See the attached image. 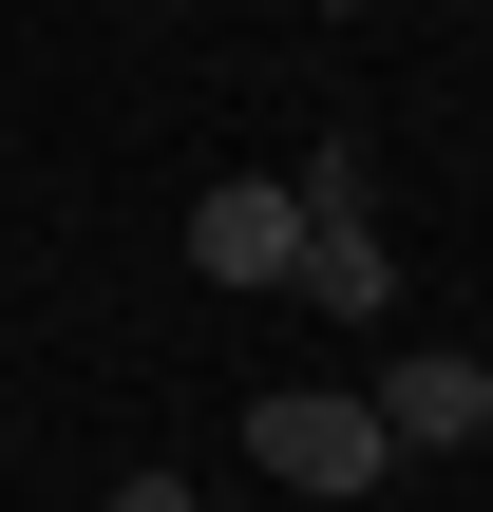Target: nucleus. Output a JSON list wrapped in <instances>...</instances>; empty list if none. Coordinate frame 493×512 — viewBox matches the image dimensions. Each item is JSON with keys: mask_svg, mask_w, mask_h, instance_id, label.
Returning <instances> with one entry per match:
<instances>
[{"mask_svg": "<svg viewBox=\"0 0 493 512\" xmlns=\"http://www.w3.org/2000/svg\"><path fill=\"white\" fill-rule=\"evenodd\" d=\"M247 475H266V494L361 512L380 475H399V437H380V399H361V380H285V399H247Z\"/></svg>", "mask_w": 493, "mask_h": 512, "instance_id": "obj_1", "label": "nucleus"}, {"mask_svg": "<svg viewBox=\"0 0 493 512\" xmlns=\"http://www.w3.org/2000/svg\"><path fill=\"white\" fill-rule=\"evenodd\" d=\"M361 399H380L399 456H475V437H493V361H475V342H399Z\"/></svg>", "mask_w": 493, "mask_h": 512, "instance_id": "obj_2", "label": "nucleus"}, {"mask_svg": "<svg viewBox=\"0 0 493 512\" xmlns=\"http://www.w3.org/2000/svg\"><path fill=\"white\" fill-rule=\"evenodd\" d=\"M285 247H304V171H228L190 209V266L209 285H285Z\"/></svg>", "mask_w": 493, "mask_h": 512, "instance_id": "obj_3", "label": "nucleus"}, {"mask_svg": "<svg viewBox=\"0 0 493 512\" xmlns=\"http://www.w3.org/2000/svg\"><path fill=\"white\" fill-rule=\"evenodd\" d=\"M285 285H304L323 323H399V247H380V209H304V247H285Z\"/></svg>", "mask_w": 493, "mask_h": 512, "instance_id": "obj_4", "label": "nucleus"}, {"mask_svg": "<svg viewBox=\"0 0 493 512\" xmlns=\"http://www.w3.org/2000/svg\"><path fill=\"white\" fill-rule=\"evenodd\" d=\"M95 512H209V494H190L171 456H133V475H114V494H95Z\"/></svg>", "mask_w": 493, "mask_h": 512, "instance_id": "obj_5", "label": "nucleus"}, {"mask_svg": "<svg viewBox=\"0 0 493 512\" xmlns=\"http://www.w3.org/2000/svg\"><path fill=\"white\" fill-rule=\"evenodd\" d=\"M323 19H380V0H323Z\"/></svg>", "mask_w": 493, "mask_h": 512, "instance_id": "obj_6", "label": "nucleus"}]
</instances>
